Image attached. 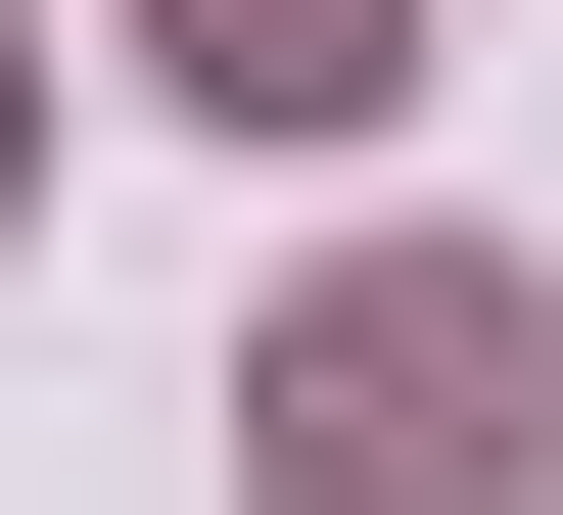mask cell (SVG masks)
I'll list each match as a JSON object with an SVG mask.
<instances>
[{
	"label": "cell",
	"instance_id": "6da1fadb",
	"mask_svg": "<svg viewBox=\"0 0 563 515\" xmlns=\"http://www.w3.org/2000/svg\"><path fill=\"white\" fill-rule=\"evenodd\" d=\"M235 469H282V515H517V469H563V281L376 235V281H329V328L235 376Z\"/></svg>",
	"mask_w": 563,
	"mask_h": 515
},
{
	"label": "cell",
	"instance_id": "7a4b0ae2",
	"mask_svg": "<svg viewBox=\"0 0 563 515\" xmlns=\"http://www.w3.org/2000/svg\"><path fill=\"white\" fill-rule=\"evenodd\" d=\"M141 94H235V141H376V94H422V0H141Z\"/></svg>",
	"mask_w": 563,
	"mask_h": 515
},
{
	"label": "cell",
	"instance_id": "3957f363",
	"mask_svg": "<svg viewBox=\"0 0 563 515\" xmlns=\"http://www.w3.org/2000/svg\"><path fill=\"white\" fill-rule=\"evenodd\" d=\"M0 188H47V47H0Z\"/></svg>",
	"mask_w": 563,
	"mask_h": 515
}]
</instances>
